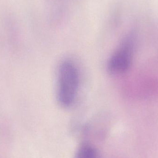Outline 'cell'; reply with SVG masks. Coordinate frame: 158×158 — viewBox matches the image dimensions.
<instances>
[{
    "mask_svg": "<svg viewBox=\"0 0 158 158\" xmlns=\"http://www.w3.org/2000/svg\"><path fill=\"white\" fill-rule=\"evenodd\" d=\"M57 79L58 102L64 107H69L74 104L78 91L77 69L71 61H64L59 67Z\"/></svg>",
    "mask_w": 158,
    "mask_h": 158,
    "instance_id": "cell-1",
    "label": "cell"
},
{
    "mask_svg": "<svg viewBox=\"0 0 158 158\" xmlns=\"http://www.w3.org/2000/svg\"><path fill=\"white\" fill-rule=\"evenodd\" d=\"M134 37L129 35L123 40L109 60L107 69L114 75L125 73L130 67L134 50Z\"/></svg>",
    "mask_w": 158,
    "mask_h": 158,
    "instance_id": "cell-2",
    "label": "cell"
},
{
    "mask_svg": "<svg viewBox=\"0 0 158 158\" xmlns=\"http://www.w3.org/2000/svg\"><path fill=\"white\" fill-rule=\"evenodd\" d=\"M76 158H98L96 151L88 145H84L79 148Z\"/></svg>",
    "mask_w": 158,
    "mask_h": 158,
    "instance_id": "cell-3",
    "label": "cell"
}]
</instances>
